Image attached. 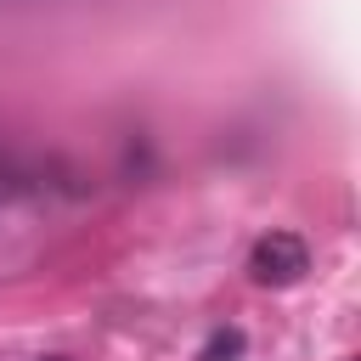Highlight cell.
Here are the masks:
<instances>
[{
  "instance_id": "1",
  "label": "cell",
  "mask_w": 361,
  "mask_h": 361,
  "mask_svg": "<svg viewBox=\"0 0 361 361\" xmlns=\"http://www.w3.org/2000/svg\"><path fill=\"white\" fill-rule=\"evenodd\" d=\"M248 271H254V282H265V288H288V282H299V276L310 271V248H305L293 231H271V237L254 243Z\"/></svg>"
}]
</instances>
